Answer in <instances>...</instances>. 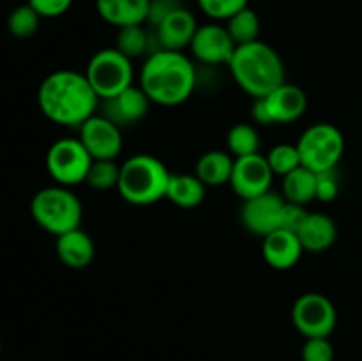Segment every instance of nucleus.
I'll use <instances>...</instances> for the list:
<instances>
[{
    "instance_id": "nucleus-1",
    "label": "nucleus",
    "mask_w": 362,
    "mask_h": 361,
    "mask_svg": "<svg viewBox=\"0 0 362 361\" xmlns=\"http://www.w3.org/2000/svg\"><path fill=\"white\" fill-rule=\"evenodd\" d=\"M37 103L42 115L60 126L80 127L98 110L101 99L85 73L59 69L41 81Z\"/></svg>"
},
{
    "instance_id": "nucleus-2",
    "label": "nucleus",
    "mask_w": 362,
    "mask_h": 361,
    "mask_svg": "<svg viewBox=\"0 0 362 361\" xmlns=\"http://www.w3.org/2000/svg\"><path fill=\"white\" fill-rule=\"evenodd\" d=\"M140 87L154 105L179 106L194 92L197 67L182 52L158 50L141 66Z\"/></svg>"
},
{
    "instance_id": "nucleus-3",
    "label": "nucleus",
    "mask_w": 362,
    "mask_h": 361,
    "mask_svg": "<svg viewBox=\"0 0 362 361\" xmlns=\"http://www.w3.org/2000/svg\"><path fill=\"white\" fill-rule=\"evenodd\" d=\"M235 84L253 99L265 98L285 84V64L272 46L264 41L237 46L228 64Z\"/></svg>"
},
{
    "instance_id": "nucleus-4",
    "label": "nucleus",
    "mask_w": 362,
    "mask_h": 361,
    "mask_svg": "<svg viewBox=\"0 0 362 361\" xmlns=\"http://www.w3.org/2000/svg\"><path fill=\"white\" fill-rule=\"evenodd\" d=\"M170 176L168 166L152 154H134L120 165V197L133 205H151L166 198Z\"/></svg>"
},
{
    "instance_id": "nucleus-5",
    "label": "nucleus",
    "mask_w": 362,
    "mask_h": 361,
    "mask_svg": "<svg viewBox=\"0 0 362 361\" xmlns=\"http://www.w3.org/2000/svg\"><path fill=\"white\" fill-rule=\"evenodd\" d=\"M34 222L55 237L80 227L83 205L67 186H48L39 190L30 202Z\"/></svg>"
},
{
    "instance_id": "nucleus-6",
    "label": "nucleus",
    "mask_w": 362,
    "mask_h": 361,
    "mask_svg": "<svg viewBox=\"0 0 362 361\" xmlns=\"http://www.w3.org/2000/svg\"><path fill=\"white\" fill-rule=\"evenodd\" d=\"M85 76L98 98L106 101L134 85L133 60L117 48H103L88 60Z\"/></svg>"
},
{
    "instance_id": "nucleus-7",
    "label": "nucleus",
    "mask_w": 362,
    "mask_h": 361,
    "mask_svg": "<svg viewBox=\"0 0 362 361\" xmlns=\"http://www.w3.org/2000/svg\"><path fill=\"white\" fill-rule=\"evenodd\" d=\"M296 145L299 149L300 165L320 173L339 165L345 152V137L334 124L317 122L300 134Z\"/></svg>"
},
{
    "instance_id": "nucleus-8",
    "label": "nucleus",
    "mask_w": 362,
    "mask_h": 361,
    "mask_svg": "<svg viewBox=\"0 0 362 361\" xmlns=\"http://www.w3.org/2000/svg\"><path fill=\"white\" fill-rule=\"evenodd\" d=\"M92 156L80 138H60L46 152V170L60 186H76L85 183L92 165Z\"/></svg>"
},
{
    "instance_id": "nucleus-9",
    "label": "nucleus",
    "mask_w": 362,
    "mask_h": 361,
    "mask_svg": "<svg viewBox=\"0 0 362 361\" xmlns=\"http://www.w3.org/2000/svg\"><path fill=\"white\" fill-rule=\"evenodd\" d=\"M292 322L306 338H329L338 324V314L327 296L320 292H306L293 303Z\"/></svg>"
},
{
    "instance_id": "nucleus-10",
    "label": "nucleus",
    "mask_w": 362,
    "mask_h": 361,
    "mask_svg": "<svg viewBox=\"0 0 362 361\" xmlns=\"http://www.w3.org/2000/svg\"><path fill=\"white\" fill-rule=\"evenodd\" d=\"M285 204L286 200L283 198V195L272 190L258 195V197L247 198V200H243L240 222L247 232L265 237L274 230L281 229Z\"/></svg>"
},
{
    "instance_id": "nucleus-11",
    "label": "nucleus",
    "mask_w": 362,
    "mask_h": 361,
    "mask_svg": "<svg viewBox=\"0 0 362 361\" xmlns=\"http://www.w3.org/2000/svg\"><path fill=\"white\" fill-rule=\"evenodd\" d=\"M78 138L92 159H115L122 152V127L103 113H94L88 117L80 127Z\"/></svg>"
},
{
    "instance_id": "nucleus-12",
    "label": "nucleus",
    "mask_w": 362,
    "mask_h": 361,
    "mask_svg": "<svg viewBox=\"0 0 362 361\" xmlns=\"http://www.w3.org/2000/svg\"><path fill=\"white\" fill-rule=\"evenodd\" d=\"M272 177L274 172L269 166L267 158L257 152L244 158H235L228 184L237 197L247 200L271 191Z\"/></svg>"
},
{
    "instance_id": "nucleus-13",
    "label": "nucleus",
    "mask_w": 362,
    "mask_h": 361,
    "mask_svg": "<svg viewBox=\"0 0 362 361\" xmlns=\"http://www.w3.org/2000/svg\"><path fill=\"white\" fill-rule=\"evenodd\" d=\"M235 48L237 45L232 35L228 34L225 25L219 23L198 25L197 34L189 45L194 59L207 66H228Z\"/></svg>"
},
{
    "instance_id": "nucleus-14",
    "label": "nucleus",
    "mask_w": 362,
    "mask_h": 361,
    "mask_svg": "<svg viewBox=\"0 0 362 361\" xmlns=\"http://www.w3.org/2000/svg\"><path fill=\"white\" fill-rule=\"evenodd\" d=\"M197 18L186 7H179L172 14L165 18L158 27L154 28L156 41L161 50H173V52H182L184 48H189L194 34H197Z\"/></svg>"
},
{
    "instance_id": "nucleus-15",
    "label": "nucleus",
    "mask_w": 362,
    "mask_h": 361,
    "mask_svg": "<svg viewBox=\"0 0 362 361\" xmlns=\"http://www.w3.org/2000/svg\"><path fill=\"white\" fill-rule=\"evenodd\" d=\"M103 105V115L108 117L110 120L117 124V126H131L136 124L147 115L148 108H151V99L147 98L141 87L131 85L124 92L112 99L101 101Z\"/></svg>"
},
{
    "instance_id": "nucleus-16",
    "label": "nucleus",
    "mask_w": 362,
    "mask_h": 361,
    "mask_svg": "<svg viewBox=\"0 0 362 361\" xmlns=\"http://www.w3.org/2000/svg\"><path fill=\"white\" fill-rule=\"evenodd\" d=\"M269 115L272 124H290L304 115L308 108V96L299 85L281 84L271 94L265 96Z\"/></svg>"
},
{
    "instance_id": "nucleus-17",
    "label": "nucleus",
    "mask_w": 362,
    "mask_h": 361,
    "mask_svg": "<svg viewBox=\"0 0 362 361\" xmlns=\"http://www.w3.org/2000/svg\"><path fill=\"white\" fill-rule=\"evenodd\" d=\"M303 253L304 248L300 244L299 236L285 229L271 232L264 237V243H262V255H264L265 262L278 271L292 269L300 260Z\"/></svg>"
},
{
    "instance_id": "nucleus-18",
    "label": "nucleus",
    "mask_w": 362,
    "mask_h": 361,
    "mask_svg": "<svg viewBox=\"0 0 362 361\" xmlns=\"http://www.w3.org/2000/svg\"><path fill=\"white\" fill-rule=\"evenodd\" d=\"M55 251L59 260L69 269L88 268L95 257L94 241L80 227L57 237Z\"/></svg>"
},
{
    "instance_id": "nucleus-19",
    "label": "nucleus",
    "mask_w": 362,
    "mask_h": 361,
    "mask_svg": "<svg viewBox=\"0 0 362 361\" xmlns=\"http://www.w3.org/2000/svg\"><path fill=\"white\" fill-rule=\"evenodd\" d=\"M304 251L322 253L327 251L338 239V227L329 214L324 212H310L300 229L297 230Z\"/></svg>"
},
{
    "instance_id": "nucleus-20",
    "label": "nucleus",
    "mask_w": 362,
    "mask_h": 361,
    "mask_svg": "<svg viewBox=\"0 0 362 361\" xmlns=\"http://www.w3.org/2000/svg\"><path fill=\"white\" fill-rule=\"evenodd\" d=\"M151 0H95L98 14L117 28L147 23Z\"/></svg>"
},
{
    "instance_id": "nucleus-21",
    "label": "nucleus",
    "mask_w": 362,
    "mask_h": 361,
    "mask_svg": "<svg viewBox=\"0 0 362 361\" xmlns=\"http://www.w3.org/2000/svg\"><path fill=\"white\" fill-rule=\"evenodd\" d=\"M233 161H235V158L230 152L219 151V149L207 151L198 158L194 173L207 188L223 186V184L230 183Z\"/></svg>"
},
{
    "instance_id": "nucleus-22",
    "label": "nucleus",
    "mask_w": 362,
    "mask_h": 361,
    "mask_svg": "<svg viewBox=\"0 0 362 361\" xmlns=\"http://www.w3.org/2000/svg\"><path fill=\"white\" fill-rule=\"evenodd\" d=\"M205 190L207 186L198 179L197 173H172L166 198L180 209H193L204 202Z\"/></svg>"
},
{
    "instance_id": "nucleus-23",
    "label": "nucleus",
    "mask_w": 362,
    "mask_h": 361,
    "mask_svg": "<svg viewBox=\"0 0 362 361\" xmlns=\"http://www.w3.org/2000/svg\"><path fill=\"white\" fill-rule=\"evenodd\" d=\"M283 198L299 205L317 200V173L303 165L286 173L283 177Z\"/></svg>"
},
{
    "instance_id": "nucleus-24",
    "label": "nucleus",
    "mask_w": 362,
    "mask_h": 361,
    "mask_svg": "<svg viewBox=\"0 0 362 361\" xmlns=\"http://www.w3.org/2000/svg\"><path fill=\"white\" fill-rule=\"evenodd\" d=\"M152 39H154V32L145 30L144 25H131V27L119 28L115 48L134 60L138 57H148L154 53Z\"/></svg>"
},
{
    "instance_id": "nucleus-25",
    "label": "nucleus",
    "mask_w": 362,
    "mask_h": 361,
    "mask_svg": "<svg viewBox=\"0 0 362 361\" xmlns=\"http://www.w3.org/2000/svg\"><path fill=\"white\" fill-rule=\"evenodd\" d=\"M225 27L237 46L258 41V35H260V20L250 6L228 18Z\"/></svg>"
},
{
    "instance_id": "nucleus-26",
    "label": "nucleus",
    "mask_w": 362,
    "mask_h": 361,
    "mask_svg": "<svg viewBox=\"0 0 362 361\" xmlns=\"http://www.w3.org/2000/svg\"><path fill=\"white\" fill-rule=\"evenodd\" d=\"M226 147L233 158L257 154L260 149V137H258L257 127L247 122L233 124L226 134Z\"/></svg>"
},
{
    "instance_id": "nucleus-27",
    "label": "nucleus",
    "mask_w": 362,
    "mask_h": 361,
    "mask_svg": "<svg viewBox=\"0 0 362 361\" xmlns=\"http://www.w3.org/2000/svg\"><path fill=\"white\" fill-rule=\"evenodd\" d=\"M119 177L120 165H117L115 159H94L85 183L94 190L105 191L119 186Z\"/></svg>"
},
{
    "instance_id": "nucleus-28",
    "label": "nucleus",
    "mask_w": 362,
    "mask_h": 361,
    "mask_svg": "<svg viewBox=\"0 0 362 361\" xmlns=\"http://www.w3.org/2000/svg\"><path fill=\"white\" fill-rule=\"evenodd\" d=\"M267 161L274 176L285 177L286 173L293 172L300 166V154L297 145L293 144H278L267 152Z\"/></svg>"
},
{
    "instance_id": "nucleus-29",
    "label": "nucleus",
    "mask_w": 362,
    "mask_h": 361,
    "mask_svg": "<svg viewBox=\"0 0 362 361\" xmlns=\"http://www.w3.org/2000/svg\"><path fill=\"white\" fill-rule=\"evenodd\" d=\"M41 16L28 4L16 7L7 18V28L18 39H28L37 32Z\"/></svg>"
},
{
    "instance_id": "nucleus-30",
    "label": "nucleus",
    "mask_w": 362,
    "mask_h": 361,
    "mask_svg": "<svg viewBox=\"0 0 362 361\" xmlns=\"http://www.w3.org/2000/svg\"><path fill=\"white\" fill-rule=\"evenodd\" d=\"M200 9L214 21H226L247 7L250 0H197Z\"/></svg>"
},
{
    "instance_id": "nucleus-31",
    "label": "nucleus",
    "mask_w": 362,
    "mask_h": 361,
    "mask_svg": "<svg viewBox=\"0 0 362 361\" xmlns=\"http://www.w3.org/2000/svg\"><path fill=\"white\" fill-rule=\"evenodd\" d=\"M300 357L303 361H334V345L329 338H306Z\"/></svg>"
},
{
    "instance_id": "nucleus-32",
    "label": "nucleus",
    "mask_w": 362,
    "mask_h": 361,
    "mask_svg": "<svg viewBox=\"0 0 362 361\" xmlns=\"http://www.w3.org/2000/svg\"><path fill=\"white\" fill-rule=\"evenodd\" d=\"M339 193V177L334 170L317 173V200L332 202Z\"/></svg>"
},
{
    "instance_id": "nucleus-33",
    "label": "nucleus",
    "mask_w": 362,
    "mask_h": 361,
    "mask_svg": "<svg viewBox=\"0 0 362 361\" xmlns=\"http://www.w3.org/2000/svg\"><path fill=\"white\" fill-rule=\"evenodd\" d=\"M27 4L41 18H57L69 11L73 0H28Z\"/></svg>"
},
{
    "instance_id": "nucleus-34",
    "label": "nucleus",
    "mask_w": 362,
    "mask_h": 361,
    "mask_svg": "<svg viewBox=\"0 0 362 361\" xmlns=\"http://www.w3.org/2000/svg\"><path fill=\"white\" fill-rule=\"evenodd\" d=\"M182 7L180 0H151V6H148V14H147V23L152 28L158 27L163 20H165L168 14H172L173 11Z\"/></svg>"
},
{
    "instance_id": "nucleus-35",
    "label": "nucleus",
    "mask_w": 362,
    "mask_h": 361,
    "mask_svg": "<svg viewBox=\"0 0 362 361\" xmlns=\"http://www.w3.org/2000/svg\"><path fill=\"white\" fill-rule=\"evenodd\" d=\"M310 211L306 209V205L292 204V202H286L285 209H283V218H281V229L290 230V232H296L300 229V225L304 223V219L308 218Z\"/></svg>"
},
{
    "instance_id": "nucleus-36",
    "label": "nucleus",
    "mask_w": 362,
    "mask_h": 361,
    "mask_svg": "<svg viewBox=\"0 0 362 361\" xmlns=\"http://www.w3.org/2000/svg\"><path fill=\"white\" fill-rule=\"evenodd\" d=\"M251 117H253L255 122L260 124V126H272L271 115H269V110L264 98L255 99L253 106H251Z\"/></svg>"
},
{
    "instance_id": "nucleus-37",
    "label": "nucleus",
    "mask_w": 362,
    "mask_h": 361,
    "mask_svg": "<svg viewBox=\"0 0 362 361\" xmlns=\"http://www.w3.org/2000/svg\"><path fill=\"white\" fill-rule=\"evenodd\" d=\"M0 349H2V338H0Z\"/></svg>"
}]
</instances>
